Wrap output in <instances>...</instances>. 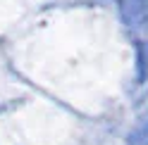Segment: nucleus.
Listing matches in <instances>:
<instances>
[{
  "label": "nucleus",
  "mask_w": 148,
  "mask_h": 145,
  "mask_svg": "<svg viewBox=\"0 0 148 145\" xmlns=\"http://www.w3.org/2000/svg\"><path fill=\"white\" fill-rule=\"evenodd\" d=\"M129 145H148V119H143L129 136Z\"/></svg>",
  "instance_id": "7ed1b4c3"
},
{
  "label": "nucleus",
  "mask_w": 148,
  "mask_h": 145,
  "mask_svg": "<svg viewBox=\"0 0 148 145\" xmlns=\"http://www.w3.org/2000/svg\"><path fill=\"white\" fill-rule=\"evenodd\" d=\"M119 14L132 33L148 36V0H122Z\"/></svg>",
  "instance_id": "f257e3e1"
},
{
  "label": "nucleus",
  "mask_w": 148,
  "mask_h": 145,
  "mask_svg": "<svg viewBox=\"0 0 148 145\" xmlns=\"http://www.w3.org/2000/svg\"><path fill=\"white\" fill-rule=\"evenodd\" d=\"M136 76H138V83L148 81V41L138 43L136 48Z\"/></svg>",
  "instance_id": "f03ea898"
}]
</instances>
